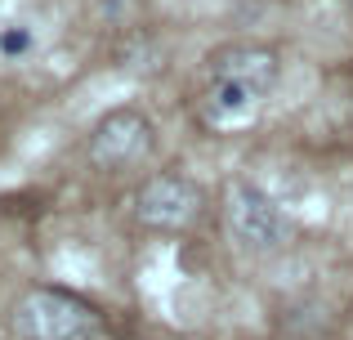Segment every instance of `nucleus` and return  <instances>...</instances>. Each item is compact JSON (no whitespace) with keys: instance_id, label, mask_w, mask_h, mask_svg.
<instances>
[{"instance_id":"f257e3e1","label":"nucleus","mask_w":353,"mask_h":340,"mask_svg":"<svg viewBox=\"0 0 353 340\" xmlns=\"http://www.w3.org/2000/svg\"><path fill=\"white\" fill-rule=\"evenodd\" d=\"M14 327L23 340H103V314L90 300L59 287H32L14 305Z\"/></svg>"},{"instance_id":"f03ea898","label":"nucleus","mask_w":353,"mask_h":340,"mask_svg":"<svg viewBox=\"0 0 353 340\" xmlns=\"http://www.w3.org/2000/svg\"><path fill=\"white\" fill-rule=\"evenodd\" d=\"M224 219H228V233H233V242L241 251L273 255V251H282V246L291 242V219H286V210L250 179L228 183Z\"/></svg>"},{"instance_id":"7ed1b4c3","label":"nucleus","mask_w":353,"mask_h":340,"mask_svg":"<svg viewBox=\"0 0 353 340\" xmlns=\"http://www.w3.org/2000/svg\"><path fill=\"white\" fill-rule=\"evenodd\" d=\"M157 148V126L139 108H112L94 121L85 139V157L99 170H130L139 161H148Z\"/></svg>"},{"instance_id":"20e7f679","label":"nucleus","mask_w":353,"mask_h":340,"mask_svg":"<svg viewBox=\"0 0 353 340\" xmlns=\"http://www.w3.org/2000/svg\"><path fill=\"white\" fill-rule=\"evenodd\" d=\"M201 206H206L201 188L188 174H174V170L152 174L134 192V219L143 228H152V233H183V228H192Z\"/></svg>"},{"instance_id":"39448f33","label":"nucleus","mask_w":353,"mask_h":340,"mask_svg":"<svg viewBox=\"0 0 353 340\" xmlns=\"http://www.w3.org/2000/svg\"><path fill=\"white\" fill-rule=\"evenodd\" d=\"M210 77L246 81L259 94H268L277 86V77H282V59L268 45H224V50L210 54Z\"/></svg>"},{"instance_id":"423d86ee","label":"nucleus","mask_w":353,"mask_h":340,"mask_svg":"<svg viewBox=\"0 0 353 340\" xmlns=\"http://www.w3.org/2000/svg\"><path fill=\"white\" fill-rule=\"evenodd\" d=\"M264 99H268V94H259L255 86H246V81L210 77L206 90H201V117H206V126L233 130V126L250 121V117L259 112V103H264Z\"/></svg>"},{"instance_id":"0eeeda50","label":"nucleus","mask_w":353,"mask_h":340,"mask_svg":"<svg viewBox=\"0 0 353 340\" xmlns=\"http://www.w3.org/2000/svg\"><path fill=\"white\" fill-rule=\"evenodd\" d=\"M32 45H36V36L27 27H0V54L5 59H23Z\"/></svg>"},{"instance_id":"6e6552de","label":"nucleus","mask_w":353,"mask_h":340,"mask_svg":"<svg viewBox=\"0 0 353 340\" xmlns=\"http://www.w3.org/2000/svg\"><path fill=\"white\" fill-rule=\"evenodd\" d=\"M134 9H139V0H99V18H108L112 27L130 23V18H134Z\"/></svg>"},{"instance_id":"1a4fd4ad","label":"nucleus","mask_w":353,"mask_h":340,"mask_svg":"<svg viewBox=\"0 0 353 340\" xmlns=\"http://www.w3.org/2000/svg\"><path fill=\"white\" fill-rule=\"evenodd\" d=\"M349 5H353V0H349Z\"/></svg>"}]
</instances>
